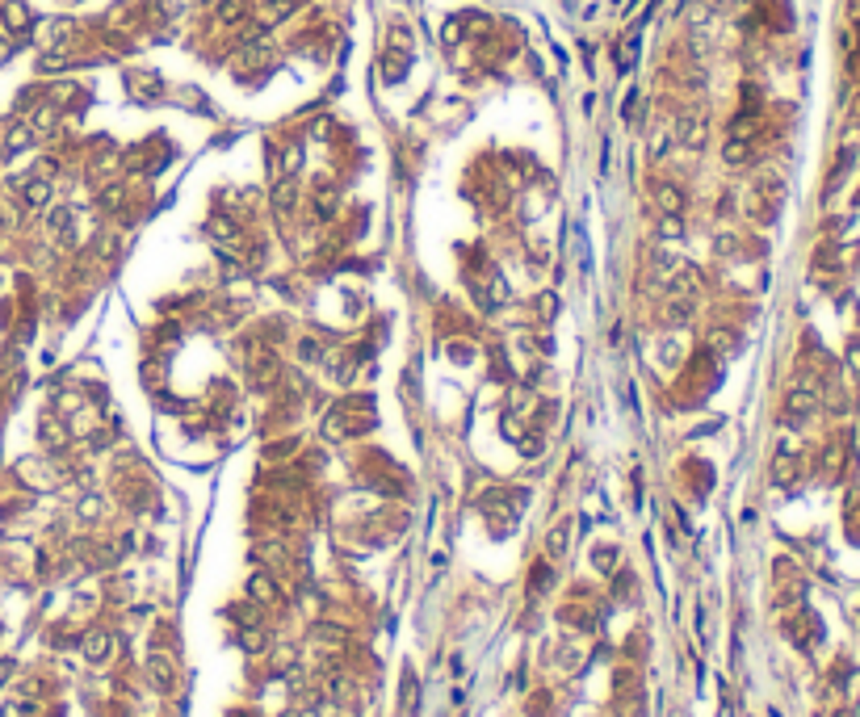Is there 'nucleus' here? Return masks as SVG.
<instances>
[{
  "label": "nucleus",
  "instance_id": "obj_43",
  "mask_svg": "<svg viewBox=\"0 0 860 717\" xmlns=\"http://www.w3.org/2000/svg\"><path fill=\"white\" fill-rule=\"evenodd\" d=\"M227 717H256V714H248V709H231Z\"/></svg>",
  "mask_w": 860,
  "mask_h": 717
},
{
  "label": "nucleus",
  "instance_id": "obj_31",
  "mask_svg": "<svg viewBox=\"0 0 860 717\" xmlns=\"http://www.w3.org/2000/svg\"><path fill=\"white\" fill-rule=\"evenodd\" d=\"M240 646H244L248 655H256V651H265V634H261L256 625H248V630L240 634Z\"/></svg>",
  "mask_w": 860,
  "mask_h": 717
},
{
  "label": "nucleus",
  "instance_id": "obj_29",
  "mask_svg": "<svg viewBox=\"0 0 860 717\" xmlns=\"http://www.w3.org/2000/svg\"><path fill=\"white\" fill-rule=\"evenodd\" d=\"M667 323H672V327H684V323H688V302H684V298H667Z\"/></svg>",
  "mask_w": 860,
  "mask_h": 717
},
{
  "label": "nucleus",
  "instance_id": "obj_37",
  "mask_svg": "<svg viewBox=\"0 0 860 717\" xmlns=\"http://www.w3.org/2000/svg\"><path fill=\"white\" fill-rule=\"evenodd\" d=\"M80 516H84V520L101 516V499H97V495H84V499H80Z\"/></svg>",
  "mask_w": 860,
  "mask_h": 717
},
{
  "label": "nucleus",
  "instance_id": "obj_33",
  "mask_svg": "<svg viewBox=\"0 0 860 717\" xmlns=\"http://www.w3.org/2000/svg\"><path fill=\"white\" fill-rule=\"evenodd\" d=\"M311 634H315V642H332V646L345 642V630H340V625H315Z\"/></svg>",
  "mask_w": 860,
  "mask_h": 717
},
{
  "label": "nucleus",
  "instance_id": "obj_13",
  "mask_svg": "<svg viewBox=\"0 0 860 717\" xmlns=\"http://www.w3.org/2000/svg\"><path fill=\"white\" fill-rule=\"evenodd\" d=\"M0 21H4V29H8V34H25V29L34 25V17H29V8H25L21 0H13V4H4V8H0Z\"/></svg>",
  "mask_w": 860,
  "mask_h": 717
},
{
  "label": "nucleus",
  "instance_id": "obj_22",
  "mask_svg": "<svg viewBox=\"0 0 860 717\" xmlns=\"http://www.w3.org/2000/svg\"><path fill=\"white\" fill-rule=\"evenodd\" d=\"M416 701H420V684H416V676L408 672V676H403V697H399V705H403L408 717L416 714Z\"/></svg>",
  "mask_w": 860,
  "mask_h": 717
},
{
  "label": "nucleus",
  "instance_id": "obj_17",
  "mask_svg": "<svg viewBox=\"0 0 860 717\" xmlns=\"http://www.w3.org/2000/svg\"><path fill=\"white\" fill-rule=\"evenodd\" d=\"M214 17H219V25H244L248 21V0H219Z\"/></svg>",
  "mask_w": 860,
  "mask_h": 717
},
{
  "label": "nucleus",
  "instance_id": "obj_26",
  "mask_svg": "<svg viewBox=\"0 0 860 717\" xmlns=\"http://www.w3.org/2000/svg\"><path fill=\"white\" fill-rule=\"evenodd\" d=\"M659 235L663 239H680L684 235V218L680 214H659Z\"/></svg>",
  "mask_w": 860,
  "mask_h": 717
},
{
  "label": "nucleus",
  "instance_id": "obj_16",
  "mask_svg": "<svg viewBox=\"0 0 860 717\" xmlns=\"http://www.w3.org/2000/svg\"><path fill=\"white\" fill-rule=\"evenodd\" d=\"M336 206H340V189H336L332 180H319V185H315V214H319V218H332Z\"/></svg>",
  "mask_w": 860,
  "mask_h": 717
},
{
  "label": "nucleus",
  "instance_id": "obj_34",
  "mask_svg": "<svg viewBox=\"0 0 860 717\" xmlns=\"http://www.w3.org/2000/svg\"><path fill=\"white\" fill-rule=\"evenodd\" d=\"M227 613H231V621H240V625H256V621H261L252 604H235V609H227Z\"/></svg>",
  "mask_w": 860,
  "mask_h": 717
},
{
  "label": "nucleus",
  "instance_id": "obj_25",
  "mask_svg": "<svg viewBox=\"0 0 860 717\" xmlns=\"http://www.w3.org/2000/svg\"><path fill=\"white\" fill-rule=\"evenodd\" d=\"M592 567H596L600 575H613V567H617V550H613V546H600V550H592Z\"/></svg>",
  "mask_w": 860,
  "mask_h": 717
},
{
  "label": "nucleus",
  "instance_id": "obj_3",
  "mask_svg": "<svg viewBox=\"0 0 860 717\" xmlns=\"http://www.w3.org/2000/svg\"><path fill=\"white\" fill-rule=\"evenodd\" d=\"M248 374H252V386H256V390L277 386V378H282V361H277V353H273L269 344H261V348L252 353V361H248Z\"/></svg>",
  "mask_w": 860,
  "mask_h": 717
},
{
  "label": "nucleus",
  "instance_id": "obj_30",
  "mask_svg": "<svg viewBox=\"0 0 860 717\" xmlns=\"http://www.w3.org/2000/svg\"><path fill=\"white\" fill-rule=\"evenodd\" d=\"M491 378H495V382H512V369H508L504 348H491Z\"/></svg>",
  "mask_w": 860,
  "mask_h": 717
},
{
  "label": "nucleus",
  "instance_id": "obj_10",
  "mask_svg": "<svg viewBox=\"0 0 860 717\" xmlns=\"http://www.w3.org/2000/svg\"><path fill=\"white\" fill-rule=\"evenodd\" d=\"M147 676H151V684H155L160 693H172V688H176V667H172L168 655H151V659H147Z\"/></svg>",
  "mask_w": 860,
  "mask_h": 717
},
{
  "label": "nucleus",
  "instance_id": "obj_15",
  "mask_svg": "<svg viewBox=\"0 0 860 717\" xmlns=\"http://www.w3.org/2000/svg\"><path fill=\"white\" fill-rule=\"evenodd\" d=\"M298 206V180L294 176H277V185H273V210H294Z\"/></svg>",
  "mask_w": 860,
  "mask_h": 717
},
{
  "label": "nucleus",
  "instance_id": "obj_42",
  "mask_svg": "<svg viewBox=\"0 0 860 717\" xmlns=\"http://www.w3.org/2000/svg\"><path fill=\"white\" fill-rule=\"evenodd\" d=\"M8 676H13V663H8V659H0V684H4Z\"/></svg>",
  "mask_w": 860,
  "mask_h": 717
},
{
  "label": "nucleus",
  "instance_id": "obj_14",
  "mask_svg": "<svg viewBox=\"0 0 860 717\" xmlns=\"http://www.w3.org/2000/svg\"><path fill=\"white\" fill-rule=\"evenodd\" d=\"M408 67H412V55H408V46L399 42V50L395 46H387V59H382V71H387V80H403L408 76Z\"/></svg>",
  "mask_w": 860,
  "mask_h": 717
},
{
  "label": "nucleus",
  "instance_id": "obj_18",
  "mask_svg": "<svg viewBox=\"0 0 860 717\" xmlns=\"http://www.w3.org/2000/svg\"><path fill=\"white\" fill-rule=\"evenodd\" d=\"M798 474V457H793V445H781V453L772 457V478L777 483H793Z\"/></svg>",
  "mask_w": 860,
  "mask_h": 717
},
{
  "label": "nucleus",
  "instance_id": "obj_12",
  "mask_svg": "<svg viewBox=\"0 0 860 717\" xmlns=\"http://www.w3.org/2000/svg\"><path fill=\"white\" fill-rule=\"evenodd\" d=\"M21 201L29 206V210H46L50 206V180L38 172L34 180H25V189H21Z\"/></svg>",
  "mask_w": 860,
  "mask_h": 717
},
{
  "label": "nucleus",
  "instance_id": "obj_19",
  "mask_svg": "<svg viewBox=\"0 0 860 717\" xmlns=\"http://www.w3.org/2000/svg\"><path fill=\"white\" fill-rule=\"evenodd\" d=\"M38 134L29 130V122H17L13 130H8V139H4V151H21V147H29Z\"/></svg>",
  "mask_w": 860,
  "mask_h": 717
},
{
  "label": "nucleus",
  "instance_id": "obj_4",
  "mask_svg": "<svg viewBox=\"0 0 860 717\" xmlns=\"http://www.w3.org/2000/svg\"><path fill=\"white\" fill-rule=\"evenodd\" d=\"M810 411H819V386H814V382H802V386H793L789 399H785V420H789V424H802Z\"/></svg>",
  "mask_w": 860,
  "mask_h": 717
},
{
  "label": "nucleus",
  "instance_id": "obj_44",
  "mask_svg": "<svg viewBox=\"0 0 860 717\" xmlns=\"http://www.w3.org/2000/svg\"><path fill=\"white\" fill-rule=\"evenodd\" d=\"M265 4H286V0H265Z\"/></svg>",
  "mask_w": 860,
  "mask_h": 717
},
{
  "label": "nucleus",
  "instance_id": "obj_8",
  "mask_svg": "<svg viewBox=\"0 0 860 717\" xmlns=\"http://www.w3.org/2000/svg\"><path fill=\"white\" fill-rule=\"evenodd\" d=\"M697 285H701V273L693 269V264H684V269H676V277H667V298H693L697 294Z\"/></svg>",
  "mask_w": 860,
  "mask_h": 717
},
{
  "label": "nucleus",
  "instance_id": "obj_39",
  "mask_svg": "<svg viewBox=\"0 0 860 717\" xmlns=\"http://www.w3.org/2000/svg\"><path fill=\"white\" fill-rule=\"evenodd\" d=\"M160 336H164V340H176V336H181V327H176V323H164V327H160Z\"/></svg>",
  "mask_w": 860,
  "mask_h": 717
},
{
  "label": "nucleus",
  "instance_id": "obj_40",
  "mask_svg": "<svg viewBox=\"0 0 860 717\" xmlns=\"http://www.w3.org/2000/svg\"><path fill=\"white\" fill-rule=\"evenodd\" d=\"M303 357H307V361H315V357H319V348H315V340H303Z\"/></svg>",
  "mask_w": 860,
  "mask_h": 717
},
{
  "label": "nucleus",
  "instance_id": "obj_28",
  "mask_svg": "<svg viewBox=\"0 0 860 717\" xmlns=\"http://www.w3.org/2000/svg\"><path fill=\"white\" fill-rule=\"evenodd\" d=\"M97 201H101L105 210H118V206L126 201V185L118 180V185H109V189H101V197H97Z\"/></svg>",
  "mask_w": 860,
  "mask_h": 717
},
{
  "label": "nucleus",
  "instance_id": "obj_6",
  "mask_svg": "<svg viewBox=\"0 0 860 717\" xmlns=\"http://www.w3.org/2000/svg\"><path fill=\"white\" fill-rule=\"evenodd\" d=\"M248 600L252 604H282V592H277L269 571H252L248 575Z\"/></svg>",
  "mask_w": 860,
  "mask_h": 717
},
{
  "label": "nucleus",
  "instance_id": "obj_1",
  "mask_svg": "<svg viewBox=\"0 0 860 717\" xmlns=\"http://www.w3.org/2000/svg\"><path fill=\"white\" fill-rule=\"evenodd\" d=\"M206 231L214 235V243L223 248V252H231V256H252V239H248V231L240 227V218H231V214H223V210H214L210 218H206Z\"/></svg>",
  "mask_w": 860,
  "mask_h": 717
},
{
  "label": "nucleus",
  "instance_id": "obj_23",
  "mask_svg": "<svg viewBox=\"0 0 860 717\" xmlns=\"http://www.w3.org/2000/svg\"><path fill=\"white\" fill-rule=\"evenodd\" d=\"M705 344H709V353H730V348H735V332H726V327H714V332L705 336Z\"/></svg>",
  "mask_w": 860,
  "mask_h": 717
},
{
  "label": "nucleus",
  "instance_id": "obj_9",
  "mask_svg": "<svg viewBox=\"0 0 860 717\" xmlns=\"http://www.w3.org/2000/svg\"><path fill=\"white\" fill-rule=\"evenodd\" d=\"M80 651H84V659H88V663H105V659H109V651H113V638H109L105 630H88V634L80 638Z\"/></svg>",
  "mask_w": 860,
  "mask_h": 717
},
{
  "label": "nucleus",
  "instance_id": "obj_35",
  "mask_svg": "<svg viewBox=\"0 0 860 717\" xmlns=\"http://www.w3.org/2000/svg\"><path fill=\"white\" fill-rule=\"evenodd\" d=\"M546 550H550V558H558V554H567V525L550 533V546H546Z\"/></svg>",
  "mask_w": 860,
  "mask_h": 717
},
{
  "label": "nucleus",
  "instance_id": "obj_5",
  "mask_svg": "<svg viewBox=\"0 0 860 717\" xmlns=\"http://www.w3.org/2000/svg\"><path fill=\"white\" fill-rule=\"evenodd\" d=\"M126 92L139 101V105H151L164 97V80L155 71H126Z\"/></svg>",
  "mask_w": 860,
  "mask_h": 717
},
{
  "label": "nucleus",
  "instance_id": "obj_32",
  "mask_svg": "<svg viewBox=\"0 0 860 717\" xmlns=\"http://www.w3.org/2000/svg\"><path fill=\"white\" fill-rule=\"evenodd\" d=\"M546 588H550V562H537V567H533V583H529V592L541 596Z\"/></svg>",
  "mask_w": 860,
  "mask_h": 717
},
{
  "label": "nucleus",
  "instance_id": "obj_11",
  "mask_svg": "<svg viewBox=\"0 0 860 717\" xmlns=\"http://www.w3.org/2000/svg\"><path fill=\"white\" fill-rule=\"evenodd\" d=\"M655 206H659V214H684V193H680V185L659 180V185H655Z\"/></svg>",
  "mask_w": 860,
  "mask_h": 717
},
{
  "label": "nucleus",
  "instance_id": "obj_20",
  "mask_svg": "<svg viewBox=\"0 0 860 717\" xmlns=\"http://www.w3.org/2000/svg\"><path fill=\"white\" fill-rule=\"evenodd\" d=\"M533 311H537L541 323H550V319L558 315V294H554V290H541V294L533 298Z\"/></svg>",
  "mask_w": 860,
  "mask_h": 717
},
{
  "label": "nucleus",
  "instance_id": "obj_2",
  "mask_svg": "<svg viewBox=\"0 0 860 717\" xmlns=\"http://www.w3.org/2000/svg\"><path fill=\"white\" fill-rule=\"evenodd\" d=\"M470 294H474V302H478L483 311H495V306L508 298V281L487 269V273H474V277H470Z\"/></svg>",
  "mask_w": 860,
  "mask_h": 717
},
{
  "label": "nucleus",
  "instance_id": "obj_24",
  "mask_svg": "<svg viewBox=\"0 0 860 717\" xmlns=\"http://www.w3.org/2000/svg\"><path fill=\"white\" fill-rule=\"evenodd\" d=\"M499 432L508 436V441H525V428H520V411H504V420H499Z\"/></svg>",
  "mask_w": 860,
  "mask_h": 717
},
{
  "label": "nucleus",
  "instance_id": "obj_41",
  "mask_svg": "<svg viewBox=\"0 0 860 717\" xmlns=\"http://www.w3.org/2000/svg\"><path fill=\"white\" fill-rule=\"evenodd\" d=\"M0 717H25V705H4Z\"/></svg>",
  "mask_w": 860,
  "mask_h": 717
},
{
  "label": "nucleus",
  "instance_id": "obj_36",
  "mask_svg": "<svg viewBox=\"0 0 860 717\" xmlns=\"http://www.w3.org/2000/svg\"><path fill=\"white\" fill-rule=\"evenodd\" d=\"M298 449V441H273L269 449H265V457H286V453H294Z\"/></svg>",
  "mask_w": 860,
  "mask_h": 717
},
{
  "label": "nucleus",
  "instance_id": "obj_38",
  "mask_svg": "<svg viewBox=\"0 0 860 717\" xmlns=\"http://www.w3.org/2000/svg\"><path fill=\"white\" fill-rule=\"evenodd\" d=\"M848 369L860 378V340H852V344H848Z\"/></svg>",
  "mask_w": 860,
  "mask_h": 717
},
{
  "label": "nucleus",
  "instance_id": "obj_7",
  "mask_svg": "<svg viewBox=\"0 0 860 717\" xmlns=\"http://www.w3.org/2000/svg\"><path fill=\"white\" fill-rule=\"evenodd\" d=\"M676 143H684V147L701 151V147H705V118H697V113L680 118V122H676Z\"/></svg>",
  "mask_w": 860,
  "mask_h": 717
},
{
  "label": "nucleus",
  "instance_id": "obj_45",
  "mask_svg": "<svg viewBox=\"0 0 860 717\" xmlns=\"http://www.w3.org/2000/svg\"><path fill=\"white\" fill-rule=\"evenodd\" d=\"M856 717H860V705H856Z\"/></svg>",
  "mask_w": 860,
  "mask_h": 717
},
{
  "label": "nucleus",
  "instance_id": "obj_27",
  "mask_svg": "<svg viewBox=\"0 0 860 717\" xmlns=\"http://www.w3.org/2000/svg\"><path fill=\"white\" fill-rule=\"evenodd\" d=\"M38 436H42L46 445H59V441H63V424H59L55 416H42V424H38Z\"/></svg>",
  "mask_w": 860,
  "mask_h": 717
},
{
  "label": "nucleus",
  "instance_id": "obj_21",
  "mask_svg": "<svg viewBox=\"0 0 860 717\" xmlns=\"http://www.w3.org/2000/svg\"><path fill=\"white\" fill-rule=\"evenodd\" d=\"M722 155H726V164H747V159H751V143H743V139H726Z\"/></svg>",
  "mask_w": 860,
  "mask_h": 717
}]
</instances>
